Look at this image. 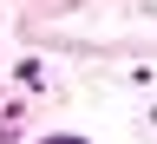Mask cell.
<instances>
[{
  "label": "cell",
  "instance_id": "obj_1",
  "mask_svg": "<svg viewBox=\"0 0 157 144\" xmlns=\"http://www.w3.org/2000/svg\"><path fill=\"white\" fill-rule=\"evenodd\" d=\"M46 144H85V138H66V131H59V138H46Z\"/></svg>",
  "mask_w": 157,
  "mask_h": 144
}]
</instances>
